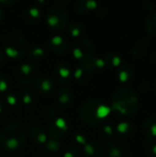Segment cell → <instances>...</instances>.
I'll return each mask as SVG.
<instances>
[{"instance_id":"836d02e7","label":"cell","mask_w":156,"mask_h":157,"mask_svg":"<svg viewBox=\"0 0 156 157\" xmlns=\"http://www.w3.org/2000/svg\"><path fill=\"white\" fill-rule=\"evenodd\" d=\"M148 89H149V86H148V84H147L146 82H143V83H142V85H141V90H142L143 92H147V91H148Z\"/></svg>"},{"instance_id":"7a4b0ae2","label":"cell","mask_w":156,"mask_h":157,"mask_svg":"<svg viewBox=\"0 0 156 157\" xmlns=\"http://www.w3.org/2000/svg\"><path fill=\"white\" fill-rule=\"evenodd\" d=\"M110 108L106 106L100 101L92 100L86 104V109H83V112L86 111V121L90 124H98L100 123L110 113Z\"/></svg>"},{"instance_id":"7c38bea8","label":"cell","mask_w":156,"mask_h":157,"mask_svg":"<svg viewBox=\"0 0 156 157\" xmlns=\"http://www.w3.org/2000/svg\"><path fill=\"white\" fill-rule=\"evenodd\" d=\"M85 154L86 157H104L101 146L96 143H90L85 145Z\"/></svg>"},{"instance_id":"603a6c76","label":"cell","mask_w":156,"mask_h":157,"mask_svg":"<svg viewBox=\"0 0 156 157\" xmlns=\"http://www.w3.org/2000/svg\"><path fill=\"white\" fill-rule=\"evenodd\" d=\"M69 31L74 38H79L83 32V27L77 23H73L69 27Z\"/></svg>"},{"instance_id":"6da1fadb","label":"cell","mask_w":156,"mask_h":157,"mask_svg":"<svg viewBox=\"0 0 156 157\" xmlns=\"http://www.w3.org/2000/svg\"><path fill=\"white\" fill-rule=\"evenodd\" d=\"M140 106L137 93L131 87H120L112 96V109L120 116L134 115Z\"/></svg>"},{"instance_id":"7402d4cb","label":"cell","mask_w":156,"mask_h":157,"mask_svg":"<svg viewBox=\"0 0 156 157\" xmlns=\"http://www.w3.org/2000/svg\"><path fill=\"white\" fill-rule=\"evenodd\" d=\"M28 17H30V19H29V21L35 22V21H36L37 19H39L40 17V9L37 8L36 6L30 7V8L28 10L27 14H26V18H27Z\"/></svg>"},{"instance_id":"d6986e66","label":"cell","mask_w":156,"mask_h":157,"mask_svg":"<svg viewBox=\"0 0 156 157\" xmlns=\"http://www.w3.org/2000/svg\"><path fill=\"white\" fill-rule=\"evenodd\" d=\"M104 61H105L106 65L109 67H118L121 65V59L116 53H108L105 57Z\"/></svg>"},{"instance_id":"ffe728a7","label":"cell","mask_w":156,"mask_h":157,"mask_svg":"<svg viewBox=\"0 0 156 157\" xmlns=\"http://www.w3.org/2000/svg\"><path fill=\"white\" fill-rule=\"evenodd\" d=\"M146 29L152 35L156 34V12H152L146 20Z\"/></svg>"},{"instance_id":"4fadbf2b","label":"cell","mask_w":156,"mask_h":157,"mask_svg":"<svg viewBox=\"0 0 156 157\" xmlns=\"http://www.w3.org/2000/svg\"><path fill=\"white\" fill-rule=\"evenodd\" d=\"M91 73H92L91 70L85 63L84 65H81L78 68H76V70L74 71V77L78 82L85 83L90 79Z\"/></svg>"},{"instance_id":"ab89813d","label":"cell","mask_w":156,"mask_h":157,"mask_svg":"<svg viewBox=\"0 0 156 157\" xmlns=\"http://www.w3.org/2000/svg\"><path fill=\"white\" fill-rule=\"evenodd\" d=\"M155 92H156V86H155Z\"/></svg>"},{"instance_id":"f35d334b","label":"cell","mask_w":156,"mask_h":157,"mask_svg":"<svg viewBox=\"0 0 156 157\" xmlns=\"http://www.w3.org/2000/svg\"><path fill=\"white\" fill-rule=\"evenodd\" d=\"M1 17H2V10L0 9V19H1Z\"/></svg>"},{"instance_id":"ac0fdd59","label":"cell","mask_w":156,"mask_h":157,"mask_svg":"<svg viewBox=\"0 0 156 157\" xmlns=\"http://www.w3.org/2000/svg\"><path fill=\"white\" fill-rule=\"evenodd\" d=\"M86 64L91 70V72L102 70L106 66L105 61L102 58H91L86 62Z\"/></svg>"},{"instance_id":"52a82bcc","label":"cell","mask_w":156,"mask_h":157,"mask_svg":"<svg viewBox=\"0 0 156 157\" xmlns=\"http://www.w3.org/2000/svg\"><path fill=\"white\" fill-rule=\"evenodd\" d=\"M35 73H36L35 65L29 63H22L18 68L17 73V78L19 83L28 85L31 83V81L34 79V76L36 75Z\"/></svg>"},{"instance_id":"d6a6232c","label":"cell","mask_w":156,"mask_h":157,"mask_svg":"<svg viewBox=\"0 0 156 157\" xmlns=\"http://www.w3.org/2000/svg\"><path fill=\"white\" fill-rule=\"evenodd\" d=\"M75 139H76V141H77L78 143H80V144H86V139H85V137H84L83 135H81V134H76V135H75Z\"/></svg>"},{"instance_id":"d590c367","label":"cell","mask_w":156,"mask_h":157,"mask_svg":"<svg viewBox=\"0 0 156 157\" xmlns=\"http://www.w3.org/2000/svg\"><path fill=\"white\" fill-rule=\"evenodd\" d=\"M151 62H153L154 63H156V51H154L151 55Z\"/></svg>"},{"instance_id":"9c48e42d","label":"cell","mask_w":156,"mask_h":157,"mask_svg":"<svg viewBox=\"0 0 156 157\" xmlns=\"http://www.w3.org/2000/svg\"><path fill=\"white\" fill-rule=\"evenodd\" d=\"M133 68L131 64H121L118 71V77L121 83H127L133 77Z\"/></svg>"},{"instance_id":"30bf717a","label":"cell","mask_w":156,"mask_h":157,"mask_svg":"<svg viewBox=\"0 0 156 157\" xmlns=\"http://www.w3.org/2000/svg\"><path fill=\"white\" fill-rule=\"evenodd\" d=\"M117 134L121 138H128L131 136L134 132V126L132 123L128 121L120 122L116 127Z\"/></svg>"},{"instance_id":"83f0119b","label":"cell","mask_w":156,"mask_h":157,"mask_svg":"<svg viewBox=\"0 0 156 157\" xmlns=\"http://www.w3.org/2000/svg\"><path fill=\"white\" fill-rule=\"evenodd\" d=\"M102 134L106 138H109L113 135V129L109 125H106L102 128Z\"/></svg>"},{"instance_id":"277c9868","label":"cell","mask_w":156,"mask_h":157,"mask_svg":"<svg viewBox=\"0 0 156 157\" xmlns=\"http://www.w3.org/2000/svg\"><path fill=\"white\" fill-rule=\"evenodd\" d=\"M106 155L108 157H128L130 148L120 140H110L106 144Z\"/></svg>"},{"instance_id":"ba28073f","label":"cell","mask_w":156,"mask_h":157,"mask_svg":"<svg viewBox=\"0 0 156 157\" xmlns=\"http://www.w3.org/2000/svg\"><path fill=\"white\" fill-rule=\"evenodd\" d=\"M143 132L147 140L156 141V115L148 118L143 125Z\"/></svg>"},{"instance_id":"d4e9b609","label":"cell","mask_w":156,"mask_h":157,"mask_svg":"<svg viewBox=\"0 0 156 157\" xmlns=\"http://www.w3.org/2000/svg\"><path fill=\"white\" fill-rule=\"evenodd\" d=\"M82 4L85 5V6H84L83 9H82L80 12H83L84 8H85L86 11H90V10L96 9L97 6V3L96 1H86V2H82Z\"/></svg>"},{"instance_id":"1f68e13d","label":"cell","mask_w":156,"mask_h":157,"mask_svg":"<svg viewBox=\"0 0 156 157\" xmlns=\"http://www.w3.org/2000/svg\"><path fill=\"white\" fill-rule=\"evenodd\" d=\"M23 101L25 104H30L32 101V95L31 94H25L23 96Z\"/></svg>"},{"instance_id":"4dcf8cb0","label":"cell","mask_w":156,"mask_h":157,"mask_svg":"<svg viewBox=\"0 0 156 157\" xmlns=\"http://www.w3.org/2000/svg\"><path fill=\"white\" fill-rule=\"evenodd\" d=\"M6 100H7V103L10 104V105H16L17 104V98L14 95H7L6 96Z\"/></svg>"},{"instance_id":"8992f818","label":"cell","mask_w":156,"mask_h":157,"mask_svg":"<svg viewBox=\"0 0 156 157\" xmlns=\"http://www.w3.org/2000/svg\"><path fill=\"white\" fill-rule=\"evenodd\" d=\"M47 22L51 29L55 30H61L65 25V12L63 8L58 7L51 9L48 14Z\"/></svg>"},{"instance_id":"74e56055","label":"cell","mask_w":156,"mask_h":157,"mask_svg":"<svg viewBox=\"0 0 156 157\" xmlns=\"http://www.w3.org/2000/svg\"><path fill=\"white\" fill-rule=\"evenodd\" d=\"M2 57H3V56H2V52H0V61L2 60Z\"/></svg>"},{"instance_id":"5b68a950","label":"cell","mask_w":156,"mask_h":157,"mask_svg":"<svg viewBox=\"0 0 156 157\" xmlns=\"http://www.w3.org/2000/svg\"><path fill=\"white\" fill-rule=\"evenodd\" d=\"M93 48L92 44L87 39H82L77 40L74 44L73 54L77 60H85L86 62L91 59Z\"/></svg>"},{"instance_id":"484cf974","label":"cell","mask_w":156,"mask_h":157,"mask_svg":"<svg viewBox=\"0 0 156 157\" xmlns=\"http://www.w3.org/2000/svg\"><path fill=\"white\" fill-rule=\"evenodd\" d=\"M29 55L31 57H34V58H40L44 55V52L42 50V48L40 47H35L33 48L30 52H29Z\"/></svg>"},{"instance_id":"8d00e7d4","label":"cell","mask_w":156,"mask_h":157,"mask_svg":"<svg viewBox=\"0 0 156 157\" xmlns=\"http://www.w3.org/2000/svg\"><path fill=\"white\" fill-rule=\"evenodd\" d=\"M2 111V104H1V101H0V113Z\"/></svg>"},{"instance_id":"3957f363","label":"cell","mask_w":156,"mask_h":157,"mask_svg":"<svg viewBox=\"0 0 156 157\" xmlns=\"http://www.w3.org/2000/svg\"><path fill=\"white\" fill-rule=\"evenodd\" d=\"M5 52L10 58H17L25 52V42L17 32H12L5 42Z\"/></svg>"},{"instance_id":"e575fe53","label":"cell","mask_w":156,"mask_h":157,"mask_svg":"<svg viewBox=\"0 0 156 157\" xmlns=\"http://www.w3.org/2000/svg\"><path fill=\"white\" fill-rule=\"evenodd\" d=\"M144 6H146V8L150 9V10H153L154 8V5L152 4V3H149V2H145L144 3Z\"/></svg>"},{"instance_id":"9a60e30c","label":"cell","mask_w":156,"mask_h":157,"mask_svg":"<svg viewBox=\"0 0 156 157\" xmlns=\"http://www.w3.org/2000/svg\"><path fill=\"white\" fill-rule=\"evenodd\" d=\"M71 75L70 69L63 64L58 65L56 70H55V78L58 80V82L61 83H66L68 82V79Z\"/></svg>"},{"instance_id":"4316f807","label":"cell","mask_w":156,"mask_h":157,"mask_svg":"<svg viewBox=\"0 0 156 157\" xmlns=\"http://www.w3.org/2000/svg\"><path fill=\"white\" fill-rule=\"evenodd\" d=\"M47 149L54 152V151H58L60 149V144L59 142H57V140L51 139L49 141L48 144H47Z\"/></svg>"},{"instance_id":"e0dca14e","label":"cell","mask_w":156,"mask_h":157,"mask_svg":"<svg viewBox=\"0 0 156 157\" xmlns=\"http://www.w3.org/2000/svg\"><path fill=\"white\" fill-rule=\"evenodd\" d=\"M30 135L32 137L33 142H35L36 144H45L47 141V136L45 132L40 127H32Z\"/></svg>"},{"instance_id":"f1b7e54d","label":"cell","mask_w":156,"mask_h":157,"mask_svg":"<svg viewBox=\"0 0 156 157\" xmlns=\"http://www.w3.org/2000/svg\"><path fill=\"white\" fill-rule=\"evenodd\" d=\"M64 157H80V153L77 149H72L65 153Z\"/></svg>"},{"instance_id":"44dd1931","label":"cell","mask_w":156,"mask_h":157,"mask_svg":"<svg viewBox=\"0 0 156 157\" xmlns=\"http://www.w3.org/2000/svg\"><path fill=\"white\" fill-rule=\"evenodd\" d=\"M72 96H73V94H72L71 90L68 88H64L61 92H59L58 101L61 102V104H68L72 98Z\"/></svg>"},{"instance_id":"5bb4252c","label":"cell","mask_w":156,"mask_h":157,"mask_svg":"<svg viewBox=\"0 0 156 157\" xmlns=\"http://www.w3.org/2000/svg\"><path fill=\"white\" fill-rule=\"evenodd\" d=\"M50 46L55 52L58 53H63L67 48L64 40L61 36H54L51 38L50 40Z\"/></svg>"},{"instance_id":"2e32d148","label":"cell","mask_w":156,"mask_h":157,"mask_svg":"<svg viewBox=\"0 0 156 157\" xmlns=\"http://www.w3.org/2000/svg\"><path fill=\"white\" fill-rule=\"evenodd\" d=\"M37 87L40 93H48L52 89L53 83L49 77L42 76L37 81Z\"/></svg>"},{"instance_id":"f546056e","label":"cell","mask_w":156,"mask_h":157,"mask_svg":"<svg viewBox=\"0 0 156 157\" xmlns=\"http://www.w3.org/2000/svg\"><path fill=\"white\" fill-rule=\"evenodd\" d=\"M8 84L3 76H0V92H4L7 89Z\"/></svg>"},{"instance_id":"60d3db41","label":"cell","mask_w":156,"mask_h":157,"mask_svg":"<svg viewBox=\"0 0 156 157\" xmlns=\"http://www.w3.org/2000/svg\"><path fill=\"white\" fill-rule=\"evenodd\" d=\"M0 157H1V155H0Z\"/></svg>"},{"instance_id":"cb8c5ba5","label":"cell","mask_w":156,"mask_h":157,"mask_svg":"<svg viewBox=\"0 0 156 157\" xmlns=\"http://www.w3.org/2000/svg\"><path fill=\"white\" fill-rule=\"evenodd\" d=\"M145 148L150 157H156V141L147 140L145 143Z\"/></svg>"},{"instance_id":"8fae6325","label":"cell","mask_w":156,"mask_h":157,"mask_svg":"<svg viewBox=\"0 0 156 157\" xmlns=\"http://www.w3.org/2000/svg\"><path fill=\"white\" fill-rule=\"evenodd\" d=\"M148 44H149V38L145 37L141 39L134 46L133 50H132V54L134 57L136 58H143L147 51L148 48Z\"/></svg>"}]
</instances>
